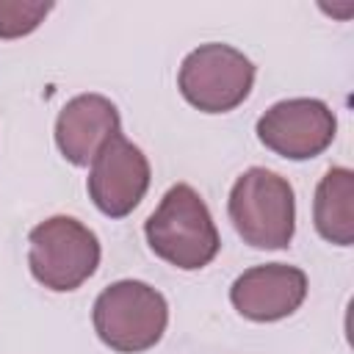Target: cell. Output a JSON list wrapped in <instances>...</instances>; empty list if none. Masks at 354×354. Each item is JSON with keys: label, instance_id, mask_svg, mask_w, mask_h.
<instances>
[{"label": "cell", "instance_id": "obj_2", "mask_svg": "<svg viewBox=\"0 0 354 354\" xmlns=\"http://www.w3.org/2000/svg\"><path fill=\"white\" fill-rule=\"evenodd\" d=\"M230 221L254 249H285L296 232V196L290 183L263 166L246 169L230 191Z\"/></svg>", "mask_w": 354, "mask_h": 354}, {"label": "cell", "instance_id": "obj_7", "mask_svg": "<svg viewBox=\"0 0 354 354\" xmlns=\"http://www.w3.org/2000/svg\"><path fill=\"white\" fill-rule=\"evenodd\" d=\"M86 188L100 213L124 218L138 207L149 188V160L133 141L119 133L91 160Z\"/></svg>", "mask_w": 354, "mask_h": 354}, {"label": "cell", "instance_id": "obj_11", "mask_svg": "<svg viewBox=\"0 0 354 354\" xmlns=\"http://www.w3.org/2000/svg\"><path fill=\"white\" fill-rule=\"evenodd\" d=\"M53 11L47 0H0V39H19L33 33Z\"/></svg>", "mask_w": 354, "mask_h": 354}, {"label": "cell", "instance_id": "obj_1", "mask_svg": "<svg viewBox=\"0 0 354 354\" xmlns=\"http://www.w3.org/2000/svg\"><path fill=\"white\" fill-rule=\"evenodd\" d=\"M149 249L174 268H205L221 249L216 221L205 199L188 185H171L144 224Z\"/></svg>", "mask_w": 354, "mask_h": 354}, {"label": "cell", "instance_id": "obj_4", "mask_svg": "<svg viewBox=\"0 0 354 354\" xmlns=\"http://www.w3.org/2000/svg\"><path fill=\"white\" fill-rule=\"evenodd\" d=\"M28 266L39 285L55 293L77 290L100 266L97 235L72 216H50L28 235Z\"/></svg>", "mask_w": 354, "mask_h": 354}, {"label": "cell", "instance_id": "obj_5", "mask_svg": "<svg viewBox=\"0 0 354 354\" xmlns=\"http://www.w3.org/2000/svg\"><path fill=\"white\" fill-rule=\"evenodd\" d=\"M254 86V64L232 44L207 41L191 50L177 72V88L194 108L205 113H227L238 108Z\"/></svg>", "mask_w": 354, "mask_h": 354}, {"label": "cell", "instance_id": "obj_9", "mask_svg": "<svg viewBox=\"0 0 354 354\" xmlns=\"http://www.w3.org/2000/svg\"><path fill=\"white\" fill-rule=\"evenodd\" d=\"M122 133V119L116 105L102 94H77L72 97L55 119V144L58 152L72 166H88L100 149Z\"/></svg>", "mask_w": 354, "mask_h": 354}, {"label": "cell", "instance_id": "obj_6", "mask_svg": "<svg viewBox=\"0 0 354 354\" xmlns=\"http://www.w3.org/2000/svg\"><path fill=\"white\" fill-rule=\"evenodd\" d=\"M337 133V119L324 100L293 97L271 105L257 119V138L266 149L288 160L321 155Z\"/></svg>", "mask_w": 354, "mask_h": 354}, {"label": "cell", "instance_id": "obj_10", "mask_svg": "<svg viewBox=\"0 0 354 354\" xmlns=\"http://www.w3.org/2000/svg\"><path fill=\"white\" fill-rule=\"evenodd\" d=\"M313 224L318 235L335 246L354 243V171L346 166H332L313 199Z\"/></svg>", "mask_w": 354, "mask_h": 354}, {"label": "cell", "instance_id": "obj_8", "mask_svg": "<svg viewBox=\"0 0 354 354\" xmlns=\"http://www.w3.org/2000/svg\"><path fill=\"white\" fill-rule=\"evenodd\" d=\"M307 299V274L288 263H266L246 268L230 288L232 307L257 324L293 315Z\"/></svg>", "mask_w": 354, "mask_h": 354}, {"label": "cell", "instance_id": "obj_3", "mask_svg": "<svg viewBox=\"0 0 354 354\" xmlns=\"http://www.w3.org/2000/svg\"><path fill=\"white\" fill-rule=\"evenodd\" d=\"M97 337L119 354H141L160 343L169 324V304L160 290L141 279L108 285L91 310Z\"/></svg>", "mask_w": 354, "mask_h": 354}]
</instances>
